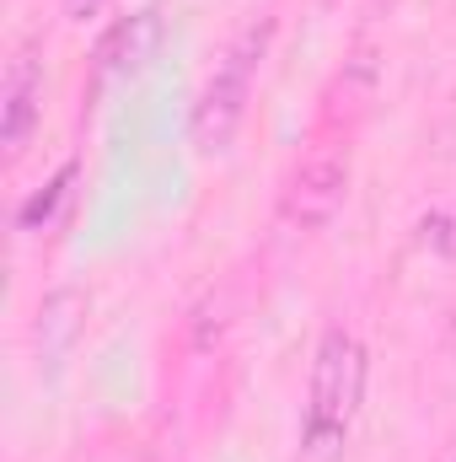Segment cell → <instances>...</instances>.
I'll return each instance as SVG.
<instances>
[{"label":"cell","mask_w":456,"mask_h":462,"mask_svg":"<svg viewBox=\"0 0 456 462\" xmlns=\"http://www.w3.org/2000/svg\"><path fill=\"white\" fill-rule=\"evenodd\" d=\"M451 462H456V457H451Z\"/></svg>","instance_id":"9c48e42d"},{"label":"cell","mask_w":456,"mask_h":462,"mask_svg":"<svg viewBox=\"0 0 456 462\" xmlns=\"http://www.w3.org/2000/svg\"><path fill=\"white\" fill-rule=\"evenodd\" d=\"M70 183H76V162H65L32 199H22V210H16V226L22 231H38V226H49L54 221V210L65 205V194H70Z\"/></svg>","instance_id":"52a82bcc"},{"label":"cell","mask_w":456,"mask_h":462,"mask_svg":"<svg viewBox=\"0 0 456 462\" xmlns=\"http://www.w3.org/2000/svg\"><path fill=\"white\" fill-rule=\"evenodd\" d=\"M103 5H108V0H59L65 22H92V16H103Z\"/></svg>","instance_id":"ba28073f"},{"label":"cell","mask_w":456,"mask_h":462,"mask_svg":"<svg viewBox=\"0 0 456 462\" xmlns=\"http://www.w3.org/2000/svg\"><path fill=\"white\" fill-rule=\"evenodd\" d=\"M156 49H161V11H134V16L114 22V27L103 32L97 54H92L97 87H114V81H134V76H145L150 60H156Z\"/></svg>","instance_id":"277c9868"},{"label":"cell","mask_w":456,"mask_h":462,"mask_svg":"<svg viewBox=\"0 0 456 462\" xmlns=\"http://www.w3.org/2000/svg\"><path fill=\"white\" fill-rule=\"evenodd\" d=\"M370 382V355L349 328H328L312 355V387H306V414H301V457L333 462L360 420Z\"/></svg>","instance_id":"6da1fadb"},{"label":"cell","mask_w":456,"mask_h":462,"mask_svg":"<svg viewBox=\"0 0 456 462\" xmlns=\"http://www.w3.org/2000/svg\"><path fill=\"white\" fill-rule=\"evenodd\" d=\"M38 118H43V65L22 49L5 65V81H0V145H5V156L27 151Z\"/></svg>","instance_id":"5b68a950"},{"label":"cell","mask_w":456,"mask_h":462,"mask_svg":"<svg viewBox=\"0 0 456 462\" xmlns=\"http://www.w3.org/2000/svg\"><path fill=\"white\" fill-rule=\"evenodd\" d=\"M343 194H349V162L339 151H312L290 172V183L279 194V216L296 231H323L343 210Z\"/></svg>","instance_id":"3957f363"},{"label":"cell","mask_w":456,"mask_h":462,"mask_svg":"<svg viewBox=\"0 0 456 462\" xmlns=\"http://www.w3.org/2000/svg\"><path fill=\"white\" fill-rule=\"evenodd\" d=\"M269 38H274V22L247 27L226 49V60L215 65V76L205 81V92L194 103V118H188V134H194V145L205 156L231 151V140H236V129L247 118V103H252V81H258L263 54H269Z\"/></svg>","instance_id":"7a4b0ae2"},{"label":"cell","mask_w":456,"mask_h":462,"mask_svg":"<svg viewBox=\"0 0 456 462\" xmlns=\"http://www.w3.org/2000/svg\"><path fill=\"white\" fill-rule=\"evenodd\" d=\"M81 312H87V301L76 296V291H54L49 301H43V323H38V339H43V355L49 360H59L65 349H70V339L81 334Z\"/></svg>","instance_id":"8992f818"}]
</instances>
